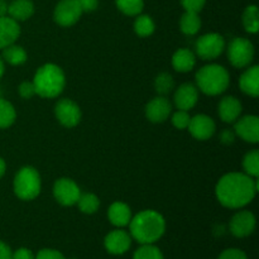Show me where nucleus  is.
I'll return each instance as SVG.
<instances>
[{"label":"nucleus","mask_w":259,"mask_h":259,"mask_svg":"<svg viewBox=\"0 0 259 259\" xmlns=\"http://www.w3.org/2000/svg\"><path fill=\"white\" fill-rule=\"evenodd\" d=\"M243 25L248 33H257L259 29V14L255 5H249L243 13Z\"/></svg>","instance_id":"obj_27"},{"label":"nucleus","mask_w":259,"mask_h":259,"mask_svg":"<svg viewBox=\"0 0 259 259\" xmlns=\"http://www.w3.org/2000/svg\"><path fill=\"white\" fill-rule=\"evenodd\" d=\"M35 259H66L61 252L56 249H40L35 255Z\"/></svg>","instance_id":"obj_37"},{"label":"nucleus","mask_w":259,"mask_h":259,"mask_svg":"<svg viewBox=\"0 0 259 259\" xmlns=\"http://www.w3.org/2000/svg\"><path fill=\"white\" fill-rule=\"evenodd\" d=\"M218 259H248V257L243 250L230 248V249L224 250Z\"/></svg>","instance_id":"obj_36"},{"label":"nucleus","mask_w":259,"mask_h":259,"mask_svg":"<svg viewBox=\"0 0 259 259\" xmlns=\"http://www.w3.org/2000/svg\"><path fill=\"white\" fill-rule=\"evenodd\" d=\"M34 13V4L32 0H13L8 5V14L17 22L29 19Z\"/></svg>","instance_id":"obj_21"},{"label":"nucleus","mask_w":259,"mask_h":259,"mask_svg":"<svg viewBox=\"0 0 259 259\" xmlns=\"http://www.w3.org/2000/svg\"><path fill=\"white\" fill-rule=\"evenodd\" d=\"M134 32L138 34L139 37H149L153 34L156 25H154L153 19L149 15L146 14H139L137 15L136 20H134Z\"/></svg>","instance_id":"obj_25"},{"label":"nucleus","mask_w":259,"mask_h":259,"mask_svg":"<svg viewBox=\"0 0 259 259\" xmlns=\"http://www.w3.org/2000/svg\"><path fill=\"white\" fill-rule=\"evenodd\" d=\"M55 115L66 128H73L81 120V109L71 99H61L55 105Z\"/></svg>","instance_id":"obj_10"},{"label":"nucleus","mask_w":259,"mask_h":259,"mask_svg":"<svg viewBox=\"0 0 259 259\" xmlns=\"http://www.w3.org/2000/svg\"><path fill=\"white\" fill-rule=\"evenodd\" d=\"M206 0H181V4L184 7L185 12L200 13L202 8L205 7Z\"/></svg>","instance_id":"obj_34"},{"label":"nucleus","mask_w":259,"mask_h":259,"mask_svg":"<svg viewBox=\"0 0 259 259\" xmlns=\"http://www.w3.org/2000/svg\"><path fill=\"white\" fill-rule=\"evenodd\" d=\"M255 217L250 211H239L232 218L229 224L230 233L237 238L249 237L255 229Z\"/></svg>","instance_id":"obj_12"},{"label":"nucleus","mask_w":259,"mask_h":259,"mask_svg":"<svg viewBox=\"0 0 259 259\" xmlns=\"http://www.w3.org/2000/svg\"><path fill=\"white\" fill-rule=\"evenodd\" d=\"M131 237L141 244H153L162 238L166 230V222L159 212L143 210L132 218L129 223Z\"/></svg>","instance_id":"obj_2"},{"label":"nucleus","mask_w":259,"mask_h":259,"mask_svg":"<svg viewBox=\"0 0 259 259\" xmlns=\"http://www.w3.org/2000/svg\"><path fill=\"white\" fill-rule=\"evenodd\" d=\"M19 35L20 27L17 20L7 15L0 17V50L15 43Z\"/></svg>","instance_id":"obj_17"},{"label":"nucleus","mask_w":259,"mask_h":259,"mask_svg":"<svg viewBox=\"0 0 259 259\" xmlns=\"http://www.w3.org/2000/svg\"><path fill=\"white\" fill-rule=\"evenodd\" d=\"M32 82L34 85L35 94L40 98H57L65 89V72L55 63H46L38 68Z\"/></svg>","instance_id":"obj_3"},{"label":"nucleus","mask_w":259,"mask_h":259,"mask_svg":"<svg viewBox=\"0 0 259 259\" xmlns=\"http://www.w3.org/2000/svg\"><path fill=\"white\" fill-rule=\"evenodd\" d=\"M19 95L23 99H30L35 95V89L30 81H23L19 85Z\"/></svg>","instance_id":"obj_35"},{"label":"nucleus","mask_w":259,"mask_h":259,"mask_svg":"<svg viewBox=\"0 0 259 259\" xmlns=\"http://www.w3.org/2000/svg\"><path fill=\"white\" fill-rule=\"evenodd\" d=\"M8 13V4L4 0H0V17H4Z\"/></svg>","instance_id":"obj_42"},{"label":"nucleus","mask_w":259,"mask_h":259,"mask_svg":"<svg viewBox=\"0 0 259 259\" xmlns=\"http://www.w3.org/2000/svg\"><path fill=\"white\" fill-rule=\"evenodd\" d=\"M12 259H35V255L33 254V252L30 249L19 248V249H17L13 253Z\"/></svg>","instance_id":"obj_38"},{"label":"nucleus","mask_w":259,"mask_h":259,"mask_svg":"<svg viewBox=\"0 0 259 259\" xmlns=\"http://www.w3.org/2000/svg\"><path fill=\"white\" fill-rule=\"evenodd\" d=\"M234 133L248 143L259 142V119L255 115H247L235 123Z\"/></svg>","instance_id":"obj_14"},{"label":"nucleus","mask_w":259,"mask_h":259,"mask_svg":"<svg viewBox=\"0 0 259 259\" xmlns=\"http://www.w3.org/2000/svg\"><path fill=\"white\" fill-rule=\"evenodd\" d=\"M228 58L235 68L248 67L254 58V46L247 38H234L228 47Z\"/></svg>","instance_id":"obj_6"},{"label":"nucleus","mask_w":259,"mask_h":259,"mask_svg":"<svg viewBox=\"0 0 259 259\" xmlns=\"http://www.w3.org/2000/svg\"><path fill=\"white\" fill-rule=\"evenodd\" d=\"M4 71H5L4 61H3V58L0 57V78H2V77H3V75H4Z\"/></svg>","instance_id":"obj_44"},{"label":"nucleus","mask_w":259,"mask_h":259,"mask_svg":"<svg viewBox=\"0 0 259 259\" xmlns=\"http://www.w3.org/2000/svg\"><path fill=\"white\" fill-rule=\"evenodd\" d=\"M133 259H164L161 250L153 244H142L134 252Z\"/></svg>","instance_id":"obj_32"},{"label":"nucleus","mask_w":259,"mask_h":259,"mask_svg":"<svg viewBox=\"0 0 259 259\" xmlns=\"http://www.w3.org/2000/svg\"><path fill=\"white\" fill-rule=\"evenodd\" d=\"M196 65V57L187 48H181L176 51L172 57V66L177 72H189Z\"/></svg>","instance_id":"obj_22"},{"label":"nucleus","mask_w":259,"mask_h":259,"mask_svg":"<svg viewBox=\"0 0 259 259\" xmlns=\"http://www.w3.org/2000/svg\"><path fill=\"white\" fill-rule=\"evenodd\" d=\"M115 4L123 14L137 17L143 10L144 0H115Z\"/></svg>","instance_id":"obj_29"},{"label":"nucleus","mask_w":259,"mask_h":259,"mask_svg":"<svg viewBox=\"0 0 259 259\" xmlns=\"http://www.w3.org/2000/svg\"><path fill=\"white\" fill-rule=\"evenodd\" d=\"M42 181H40L39 172L30 166H24L15 175L13 189L18 199L23 201L34 200L39 195Z\"/></svg>","instance_id":"obj_5"},{"label":"nucleus","mask_w":259,"mask_h":259,"mask_svg":"<svg viewBox=\"0 0 259 259\" xmlns=\"http://www.w3.org/2000/svg\"><path fill=\"white\" fill-rule=\"evenodd\" d=\"M172 124H174L175 128L177 129H187L189 126L190 120H191V116H190L189 111L186 110H177L176 113L172 115Z\"/></svg>","instance_id":"obj_33"},{"label":"nucleus","mask_w":259,"mask_h":259,"mask_svg":"<svg viewBox=\"0 0 259 259\" xmlns=\"http://www.w3.org/2000/svg\"><path fill=\"white\" fill-rule=\"evenodd\" d=\"M132 245V237L124 230H113L104 239V247L110 254L120 255L128 252Z\"/></svg>","instance_id":"obj_13"},{"label":"nucleus","mask_w":259,"mask_h":259,"mask_svg":"<svg viewBox=\"0 0 259 259\" xmlns=\"http://www.w3.org/2000/svg\"><path fill=\"white\" fill-rule=\"evenodd\" d=\"M235 139V133L230 129H225V131L222 132L220 134V141L224 144H232Z\"/></svg>","instance_id":"obj_40"},{"label":"nucleus","mask_w":259,"mask_h":259,"mask_svg":"<svg viewBox=\"0 0 259 259\" xmlns=\"http://www.w3.org/2000/svg\"><path fill=\"white\" fill-rule=\"evenodd\" d=\"M78 209L83 214H94L98 211L99 206H100V200L96 195L86 192V194H81L77 200Z\"/></svg>","instance_id":"obj_28"},{"label":"nucleus","mask_w":259,"mask_h":259,"mask_svg":"<svg viewBox=\"0 0 259 259\" xmlns=\"http://www.w3.org/2000/svg\"><path fill=\"white\" fill-rule=\"evenodd\" d=\"M109 222L116 228H123L129 225L132 220L131 207L120 201L113 202L108 210Z\"/></svg>","instance_id":"obj_20"},{"label":"nucleus","mask_w":259,"mask_h":259,"mask_svg":"<svg viewBox=\"0 0 259 259\" xmlns=\"http://www.w3.org/2000/svg\"><path fill=\"white\" fill-rule=\"evenodd\" d=\"M17 113L14 106L5 99H0V129H7L14 124Z\"/></svg>","instance_id":"obj_26"},{"label":"nucleus","mask_w":259,"mask_h":259,"mask_svg":"<svg viewBox=\"0 0 259 259\" xmlns=\"http://www.w3.org/2000/svg\"><path fill=\"white\" fill-rule=\"evenodd\" d=\"M81 195L78 185L73 180L62 177L57 180L53 185V196L56 201L62 206H72L77 204V200Z\"/></svg>","instance_id":"obj_9"},{"label":"nucleus","mask_w":259,"mask_h":259,"mask_svg":"<svg viewBox=\"0 0 259 259\" xmlns=\"http://www.w3.org/2000/svg\"><path fill=\"white\" fill-rule=\"evenodd\" d=\"M5 171H7V164H5V161L4 159L0 157V179H2L3 176H4Z\"/></svg>","instance_id":"obj_43"},{"label":"nucleus","mask_w":259,"mask_h":259,"mask_svg":"<svg viewBox=\"0 0 259 259\" xmlns=\"http://www.w3.org/2000/svg\"><path fill=\"white\" fill-rule=\"evenodd\" d=\"M82 13L76 0H60L53 10V19L61 27H71L78 22Z\"/></svg>","instance_id":"obj_8"},{"label":"nucleus","mask_w":259,"mask_h":259,"mask_svg":"<svg viewBox=\"0 0 259 259\" xmlns=\"http://www.w3.org/2000/svg\"><path fill=\"white\" fill-rule=\"evenodd\" d=\"M175 88V80L169 73L162 72L154 80V89L159 95H167Z\"/></svg>","instance_id":"obj_31"},{"label":"nucleus","mask_w":259,"mask_h":259,"mask_svg":"<svg viewBox=\"0 0 259 259\" xmlns=\"http://www.w3.org/2000/svg\"><path fill=\"white\" fill-rule=\"evenodd\" d=\"M174 101L179 110H191L199 101V89L194 83H182L175 93Z\"/></svg>","instance_id":"obj_15"},{"label":"nucleus","mask_w":259,"mask_h":259,"mask_svg":"<svg viewBox=\"0 0 259 259\" xmlns=\"http://www.w3.org/2000/svg\"><path fill=\"white\" fill-rule=\"evenodd\" d=\"M196 53L202 60H215L223 53L225 48V40L218 33H207L196 40Z\"/></svg>","instance_id":"obj_7"},{"label":"nucleus","mask_w":259,"mask_h":259,"mask_svg":"<svg viewBox=\"0 0 259 259\" xmlns=\"http://www.w3.org/2000/svg\"><path fill=\"white\" fill-rule=\"evenodd\" d=\"M180 28H181V32L186 35L196 34L201 28V19L199 17V13L185 12L180 20Z\"/></svg>","instance_id":"obj_24"},{"label":"nucleus","mask_w":259,"mask_h":259,"mask_svg":"<svg viewBox=\"0 0 259 259\" xmlns=\"http://www.w3.org/2000/svg\"><path fill=\"white\" fill-rule=\"evenodd\" d=\"M187 129L197 141H207L214 136L217 125H215V121L212 120V118H210L209 115L199 114V115H195L194 118H191Z\"/></svg>","instance_id":"obj_11"},{"label":"nucleus","mask_w":259,"mask_h":259,"mask_svg":"<svg viewBox=\"0 0 259 259\" xmlns=\"http://www.w3.org/2000/svg\"><path fill=\"white\" fill-rule=\"evenodd\" d=\"M229 83V72L220 65L204 66L196 73V88L206 95H220L227 90Z\"/></svg>","instance_id":"obj_4"},{"label":"nucleus","mask_w":259,"mask_h":259,"mask_svg":"<svg viewBox=\"0 0 259 259\" xmlns=\"http://www.w3.org/2000/svg\"><path fill=\"white\" fill-rule=\"evenodd\" d=\"M258 191V180L242 172H230L218 181L215 195L228 209H242L252 202Z\"/></svg>","instance_id":"obj_1"},{"label":"nucleus","mask_w":259,"mask_h":259,"mask_svg":"<svg viewBox=\"0 0 259 259\" xmlns=\"http://www.w3.org/2000/svg\"><path fill=\"white\" fill-rule=\"evenodd\" d=\"M240 90L252 98H257L259 95V67L250 66L249 68L242 73L239 78Z\"/></svg>","instance_id":"obj_19"},{"label":"nucleus","mask_w":259,"mask_h":259,"mask_svg":"<svg viewBox=\"0 0 259 259\" xmlns=\"http://www.w3.org/2000/svg\"><path fill=\"white\" fill-rule=\"evenodd\" d=\"M13 252L7 243L0 240V259H12Z\"/></svg>","instance_id":"obj_41"},{"label":"nucleus","mask_w":259,"mask_h":259,"mask_svg":"<svg viewBox=\"0 0 259 259\" xmlns=\"http://www.w3.org/2000/svg\"><path fill=\"white\" fill-rule=\"evenodd\" d=\"M3 61L12 66H19L27 61V52L22 46L10 45L3 50Z\"/></svg>","instance_id":"obj_23"},{"label":"nucleus","mask_w":259,"mask_h":259,"mask_svg":"<svg viewBox=\"0 0 259 259\" xmlns=\"http://www.w3.org/2000/svg\"><path fill=\"white\" fill-rule=\"evenodd\" d=\"M81 7L82 12H93L98 8L99 0H76Z\"/></svg>","instance_id":"obj_39"},{"label":"nucleus","mask_w":259,"mask_h":259,"mask_svg":"<svg viewBox=\"0 0 259 259\" xmlns=\"http://www.w3.org/2000/svg\"><path fill=\"white\" fill-rule=\"evenodd\" d=\"M243 168L248 176L257 179L259 176V152L250 151L243 158Z\"/></svg>","instance_id":"obj_30"},{"label":"nucleus","mask_w":259,"mask_h":259,"mask_svg":"<svg viewBox=\"0 0 259 259\" xmlns=\"http://www.w3.org/2000/svg\"><path fill=\"white\" fill-rule=\"evenodd\" d=\"M220 119L225 123H234L242 114V103L234 96H225L218 106Z\"/></svg>","instance_id":"obj_18"},{"label":"nucleus","mask_w":259,"mask_h":259,"mask_svg":"<svg viewBox=\"0 0 259 259\" xmlns=\"http://www.w3.org/2000/svg\"><path fill=\"white\" fill-rule=\"evenodd\" d=\"M171 111V103L164 96H157L146 105V116L152 123H162L167 120Z\"/></svg>","instance_id":"obj_16"}]
</instances>
